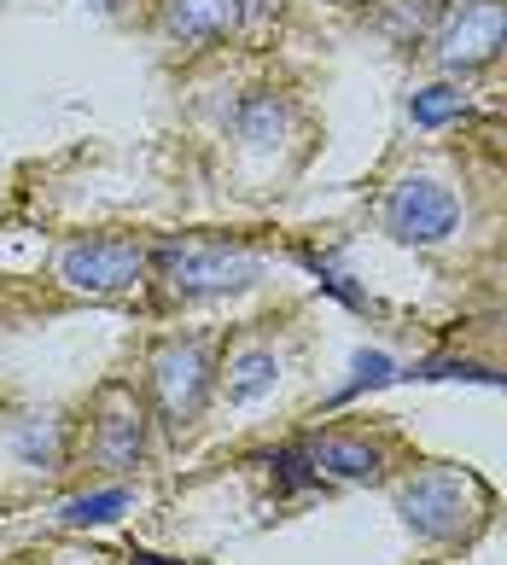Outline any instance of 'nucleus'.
<instances>
[{"instance_id":"obj_14","label":"nucleus","mask_w":507,"mask_h":565,"mask_svg":"<svg viewBox=\"0 0 507 565\" xmlns=\"http://www.w3.org/2000/svg\"><path fill=\"white\" fill-rule=\"evenodd\" d=\"M123 508H129V490H99V495H76L65 519L71 525H105V519H117Z\"/></svg>"},{"instance_id":"obj_2","label":"nucleus","mask_w":507,"mask_h":565,"mask_svg":"<svg viewBox=\"0 0 507 565\" xmlns=\"http://www.w3.org/2000/svg\"><path fill=\"white\" fill-rule=\"evenodd\" d=\"M467 495H478V484L467 472L455 467H432L403 484V495H397V513H403V525L414 536L426 542H455L461 531H467Z\"/></svg>"},{"instance_id":"obj_16","label":"nucleus","mask_w":507,"mask_h":565,"mask_svg":"<svg viewBox=\"0 0 507 565\" xmlns=\"http://www.w3.org/2000/svg\"><path fill=\"white\" fill-rule=\"evenodd\" d=\"M135 565H181V559H158V554H135Z\"/></svg>"},{"instance_id":"obj_10","label":"nucleus","mask_w":507,"mask_h":565,"mask_svg":"<svg viewBox=\"0 0 507 565\" xmlns=\"http://www.w3.org/2000/svg\"><path fill=\"white\" fill-rule=\"evenodd\" d=\"M281 380V362H274V350H245L234 367H228V403H257L263 391H274Z\"/></svg>"},{"instance_id":"obj_6","label":"nucleus","mask_w":507,"mask_h":565,"mask_svg":"<svg viewBox=\"0 0 507 565\" xmlns=\"http://www.w3.org/2000/svg\"><path fill=\"white\" fill-rule=\"evenodd\" d=\"M204 391H210V355L199 344L158 350V362H152V396H158V408H163L169 426L193 420V414L204 408Z\"/></svg>"},{"instance_id":"obj_12","label":"nucleus","mask_w":507,"mask_h":565,"mask_svg":"<svg viewBox=\"0 0 507 565\" xmlns=\"http://www.w3.org/2000/svg\"><path fill=\"white\" fill-rule=\"evenodd\" d=\"M18 449H24V460L59 467V460H65V426L59 420H30L24 431H18Z\"/></svg>"},{"instance_id":"obj_8","label":"nucleus","mask_w":507,"mask_h":565,"mask_svg":"<svg viewBox=\"0 0 507 565\" xmlns=\"http://www.w3.org/2000/svg\"><path fill=\"white\" fill-rule=\"evenodd\" d=\"M309 460H315V478L332 472V478H345V484L379 478V449L356 444V437H321V444H309Z\"/></svg>"},{"instance_id":"obj_15","label":"nucleus","mask_w":507,"mask_h":565,"mask_svg":"<svg viewBox=\"0 0 507 565\" xmlns=\"http://www.w3.org/2000/svg\"><path fill=\"white\" fill-rule=\"evenodd\" d=\"M385 380H391V355L362 350V355H356V380H350V391H345V396H356L362 385H385Z\"/></svg>"},{"instance_id":"obj_9","label":"nucleus","mask_w":507,"mask_h":565,"mask_svg":"<svg viewBox=\"0 0 507 565\" xmlns=\"http://www.w3.org/2000/svg\"><path fill=\"white\" fill-rule=\"evenodd\" d=\"M140 449H146V426H140V414H135V408L105 414V420H99V437H94L99 467L123 472V467H135V460H140Z\"/></svg>"},{"instance_id":"obj_11","label":"nucleus","mask_w":507,"mask_h":565,"mask_svg":"<svg viewBox=\"0 0 507 565\" xmlns=\"http://www.w3.org/2000/svg\"><path fill=\"white\" fill-rule=\"evenodd\" d=\"M461 111H467V94L450 88V82H437V88H420V94L409 99V117L420 122V129H437V122H450V117H461Z\"/></svg>"},{"instance_id":"obj_13","label":"nucleus","mask_w":507,"mask_h":565,"mask_svg":"<svg viewBox=\"0 0 507 565\" xmlns=\"http://www.w3.org/2000/svg\"><path fill=\"white\" fill-rule=\"evenodd\" d=\"M281 129H286V117H281V106H274L268 94L245 99V111H240V135H245L251 146H274V140H281Z\"/></svg>"},{"instance_id":"obj_7","label":"nucleus","mask_w":507,"mask_h":565,"mask_svg":"<svg viewBox=\"0 0 507 565\" xmlns=\"http://www.w3.org/2000/svg\"><path fill=\"white\" fill-rule=\"evenodd\" d=\"M163 24L181 41H216L240 24V0H169Z\"/></svg>"},{"instance_id":"obj_5","label":"nucleus","mask_w":507,"mask_h":565,"mask_svg":"<svg viewBox=\"0 0 507 565\" xmlns=\"http://www.w3.org/2000/svg\"><path fill=\"white\" fill-rule=\"evenodd\" d=\"M455 216H461V204H455L450 186H437V181H403L385 199V234L403 239V245H437V239H450Z\"/></svg>"},{"instance_id":"obj_4","label":"nucleus","mask_w":507,"mask_h":565,"mask_svg":"<svg viewBox=\"0 0 507 565\" xmlns=\"http://www.w3.org/2000/svg\"><path fill=\"white\" fill-rule=\"evenodd\" d=\"M507 41V7L501 0H455L437 24V58L450 71H473L484 65Z\"/></svg>"},{"instance_id":"obj_1","label":"nucleus","mask_w":507,"mask_h":565,"mask_svg":"<svg viewBox=\"0 0 507 565\" xmlns=\"http://www.w3.org/2000/svg\"><path fill=\"white\" fill-rule=\"evenodd\" d=\"M158 275L169 286V298L199 303V298H222L257 280V257L240 245H163L158 250Z\"/></svg>"},{"instance_id":"obj_3","label":"nucleus","mask_w":507,"mask_h":565,"mask_svg":"<svg viewBox=\"0 0 507 565\" xmlns=\"http://www.w3.org/2000/svg\"><path fill=\"white\" fill-rule=\"evenodd\" d=\"M140 268H146L140 245L135 239H112V234L76 239V245L59 250V280L76 286V291H88V298H112V291L135 286Z\"/></svg>"}]
</instances>
